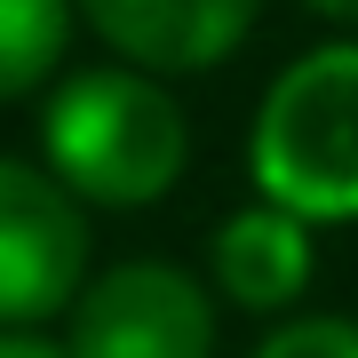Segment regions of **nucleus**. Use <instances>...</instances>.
I'll list each match as a JSON object with an SVG mask.
<instances>
[{
	"label": "nucleus",
	"instance_id": "6",
	"mask_svg": "<svg viewBox=\"0 0 358 358\" xmlns=\"http://www.w3.org/2000/svg\"><path fill=\"white\" fill-rule=\"evenodd\" d=\"M310 223L294 215V207L279 199H255V207H239V215H223L215 231V287H223V303H239V310H294L310 294Z\"/></svg>",
	"mask_w": 358,
	"mask_h": 358
},
{
	"label": "nucleus",
	"instance_id": "1",
	"mask_svg": "<svg viewBox=\"0 0 358 358\" xmlns=\"http://www.w3.org/2000/svg\"><path fill=\"white\" fill-rule=\"evenodd\" d=\"M40 152L96 207H159L183 183L192 120L143 64H103V72H72L48 96Z\"/></svg>",
	"mask_w": 358,
	"mask_h": 358
},
{
	"label": "nucleus",
	"instance_id": "4",
	"mask_svg": "<svg viewBox=\"0 0 358 358\" xmlns=\"http://www.w3.org/2000/svg\"><path fill=\"white\" fill-rule=\"evenodd\" d=\"M72 358H215V303L176 263H112L72 294Z\"/></svg>",
	"mask_w": 358,
	"mask_h": 358
},
{
	"label": "nucleus",
	"instance_id": "9",
	"mask_svg": "<svg viewBox=\"0 0 358 358\" xmlns=\"http://www.w3.org/2000/svg\"><path fill=\"white\" fill-rule=\"evenodd\" d=\"M0 358H72V350H56V343H40L32 327H0Z\"/></svg>",
	"mask_w": 358,
	"mask_h": 358
},
{
	"label": "nucleus",
	"instance_id": "5",
	"mask_svg": "<svg viewBox=\"0 0 358 358\" xmlns=\"http://www.w3.org/2000/svg\"><path fill=\"white\" fill-rule=\"evenodd\" d=\"M263 0H80V16L112 56L143 72H215L255 32Z\"/></svg>",
	"mask_w": 358,
	"mask_h": 358
},
{
	"label": "nucleus",
	"instance_id": "2",
	"mask_svg": "<svg viewBox=\"0 0 358 358\" xmlns=\"http://www.w3.org/2000/svg\"><path fill=\"white\" fill-rule=\"evenodd\" d=\"M247 176L303 223H358V40L310 48L271 80L247 128Z\"/></svg>",
	"mask_w": 358,
	"mask_h": 358
},
{
	"label": "nucleus",
	"instance_id": "10",
	"mask_svg": "<svg viewBox=\"0 0 358 358\" xmlns=\"http://www.w3.org/2000/svg\"><path fill=\"white\" fill-rule=\"evenodd\" d=\"M310 16H334V24H358V0H303Z\"/></svg>",
	"mask_w": 358,
	"mask_h": 358
},
{
	"label": "nucleus",
	"instance_id": "7",
	"mask_svg": "<svg viewBox=\"0 0 358 358\" xmlns=\"http://www.w3.org/2000/svg\"><path fill=\"white\" fill-rule=\"evenodd\" d=\"M80 0H0V103L32 96L40 80L64 64Z\"/></svg>",
	"mask_w": 358,
	"mask_h": 358
},
{
	"label": "nucleus",
	"instance_id": "3",
	"mask_svg": "<svg viewBox=\"0 0 358 358\" xmlns=\"http://www.w3.org/2000/svg\"><path fill=\"white\" fill-rule=\"evenodd\" d=\"M88 287V215L56 167L0 159V327H48Z\"/></svg>",
	"mask_w": 358,
	"mask_h": 358
},
{
	"label": "nucleus",
	"instance_id": "8",
	"mask_svg": "<svg viewBox=\"0 0 358 358\" xmlns=\"http://www.w3.org/2000/svg\"><path fill=\"white\" fill-rule=\"evenodd\" d=\"M255 358H358V319H279Z\"/></svg>",
	"mask_w": 358,
	"mask_h": 358
}]
</instances>
